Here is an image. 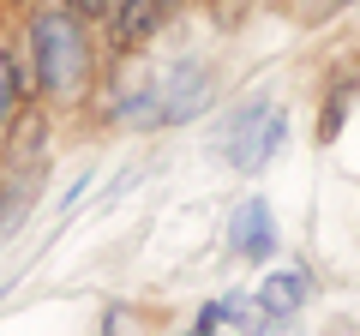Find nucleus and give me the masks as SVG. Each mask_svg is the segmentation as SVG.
<instances>
[{"label": "nucleus", "instance_id": "nucleus-12", "mask_svg": "<svg viewBox=\"0 0 360 336\" xmlns=\"http://www.w3.org/2000/svg\"><path fill=\"white\" fill-rule=\"evenodd\" d=\"M258 336H295V318H270L264 312V318H258Z\"/></svg>", "mask_w": 360, "mask_h": 336}, {"label": "nucleus", "instance_id": "nucleus-1", "mask_svg": "<svg viewBox=\"0 0 360 336\" xmlns=\"http://www.w3.org/2000/svg\"><path fill=\"white\" fill-rule=\"evenodd\" d=\"M30 66H37V96H54V103H72L90 84V37L84 18L66 13V6H37L30 13Z\"/></svg>", "mask_w": 360, "mask_h": 336}, {"label": "nucleus", "instance_id": "nucleus-13", "mask_svg": "<svg viewBox=\"0 0 360 336\" xmlns=\"http://www.w3.org/2000/svg\"><path fill=\"white\" fill-rule=\"evenodd\" d=\"M217 324H222V306H205V312H198V330H193V336H210Z\"/></svg>", "mask_w": 360, "mask_h": 336}, {"label": "nucleus", "instance_id": "nucleus-14", "mask_svg": "<svg viewBox=\"0 0 360 336\" xmlns=\"http://www.w3.org/2000/svg\"><path fill=\"white\" fill-rule=\"evenodd\" d=\"M174 6H186V0H162V13H174Z\"/></svg>", "mask_w": 360, "mask_h": 336}, {"label": "nucleus", "instance_id": "nucleus-7", "mask_svg": "<svg viewBox=\"0 0 360 336\" xmlns=\"http://www.w3.org/2000/svg\"><path fill=\"white\" fill-rule=\"evenodd\" d=\"M307 295H312V283H307V271H270L264 283H258V312H270V318H295L300 306H307Z\"/></svg>", "mask_w": 360, "mask_h": 336}, {"label": "nucleus", "instance_id": "nucleus-3", "mask_svg": "<svg viewBox=\"0 0 360 336\" xmlns=\"http://www.w3.org/2000/svg\"><path fill=\"white\" fill-rule=\"evenodd\" d=\"M229 240H234V252L252 259V264H264L270 252H276V222H270V205H264V198H246V205L234 210Z\"/></svg>", "mask_w": 360, "mask_h": 336}, {"label": "nucleus", "instance_id": "nucleus-6", "mask_svg": "<svg viewBox=\"0 0 360 336\" xmlns=\"http://www.w3.org/2000/svg\"><path fill=\"white\" fill-rule=\"evenodd\" d=\"M0 144H6V162H13V168H37L42 162V144H49V115H42L37 103H25L13 115V127H6Z\"/></svg>", "mask_w": 360, "mask_h": 336}, {"label": "nucleus", "instance_id": "nucleus-15", "mask_svg": "<svg viewBox=\"0 0 360 336\" xmlns=\"http://www.w3.org/2000/svg\"><path fill=\"white\" fill-rule=\"evenodd\" d=\"M330 6H354V0H330Z\"/></svg>", "mask_w": 360, "mask_h": 336}, {"label": "nucleus", "instance_id": "nucleus-2", "mask_svg": "<svg viewBox=\"0 0 360 336\" xmlns=\"http://www.w3.org/2000/svg\"><path fill=\"white\" fill-rule=\"evenodd\" d=\"M288 138V115L276 103H246L240 115L229 120V138H222V156H229L240 174H258L264 162H276V150H283Z\"/></svg>", "mask_w": 360, "mask_h": 336}, {"label": "nucleus", "instance_id": "nucleus-8", "mask_svg": "<svg viewBox=\"0 0 360 336\" xmlns=\"http://www.w3.org/2000/svg\"><path fill=\"white\" fill-rule=\"evenodd\" d=\"M348 103H354V78L330 84V96H324V108H319V144H336V132H342V120H348Z\"/></svg>", "mask_w": 360, "mask_h": 336}, {"label": "nucleus", "instance_id": "nucleus-9", "mask_svg": "<svg viewBox=\"0 0 360 336\" xmlns=\"http://www.w3.org/2000/svg\"><path fill=\"white\" fill-rule=\"evenodd\" d=\"M25 108V84H18V66H13V49H0V138L13 127V115Z\"/></svg>", "mask_w": 360, "mask_h": 336}, {"label": "nucleus", "instance_id": "nucleus-11", "mask_svg": "<svg viewBox=\"0 0 360 336\" xmlns=\"http://www.w3.org/2000/svg\"><path fill=\"white\" fill-rule=\"evenodd\" d=\"M60 6H66V13H78L84 25H90V18H108V13H115V0H60Z\"/></svg>", "mask_w": 360, "mask_h": 336}, {"label": "nucleus", "instance_id": "nucleus-5", "mask_svg": "<svg viewBox=\"0 0 360 336\" xmlns=\"http://www.w3.org/2000/svg\"><path fill=\"white\" fill-rule=\"evenodd\" d=\"M108 25H115V49L120 54H139L144 42L156 37V25H162V0H115Z\"/></svg>", "mask_w": 360, "mask_h": 336}, {"label": "nucleus", "instance_id": "nucleus-4", "mask_svg": "<svg viewBox=\"0 0 360 336\" xmlns=\"http://www.w3.org/2000/svg\"><path fill=\"white\" fill-rule=\"evenodd\" d=\"M205 91H210L205 66L180 60L174 72H168V84H162V127H180V120H193L198 108H205Z\"/></svg>", "mask_w": 360, "mask_h": 336}, {"label": "nucleus", "instance_id": "nucleus-10", "mask_svg": "<svg viewBox=\"0 0 360 336\" xmlns=\"http://www.w3.org/2000/svg\"><path fill=\"white\" fill-rule=\"evenodd\" d=\"M25 210H30V174H25V181H6V186H0V240L18 228V217H25Z\"/></svg>", "mask_w": 360, "mask_h": 336}]
</instances>
